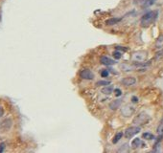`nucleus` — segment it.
<instances>
[{"label":"nucleus","instance_id":"aec40b11","mask_svg":"<svg viewBox=\"0 0 163 153\" xmlns=\"http://www.w3.org/2000/svg\"><path fill=\"white\" fill-rule=\"evenodd\" d=\"M110 82L109 81H105V80H101L97 82V85H109Z\"/></svg>","mask_w":163,"mask_h":153},{"label":"nucleus","instance_id":"6ab92c4d","mask_svg":"<svg viewBox=\"0 0 163 153\" xmlns=\"http://www.w3.org/2000/svg\"><path fill=\"white\" fill-rule=\"evenodd\" d=\"M113 57H114L116 59H119V58H121L122 55H121L120 52H118V51H115V52H113Z\"/></svg>","mask_w":163,"mask_h":153},{"label":"nucleus","instance_id":"a878e982","mask_svg":"<svg viewBox=\"0 0 163 153\" xmlns=\"http://www.w3.org/2000/svg\"><path fill=\"white\" fill-rule=\"evenodd\" d=\"M131 100L134 101V103H136V101H137V98H136V97H132V98H131Z\"/></svg>","mask_w":163,"mask_h":153},{"label":"nucleus","instance_id":"20e7f679","mask_svg":"<svg viewBox=\"0 0 163 153\" xmlns=\"http://www.w3.org/2000/svg\"><path fill=\"white\" fill-rule=\"evenodd\" d=\"M80 76H81V78L82 79H84V80H93L94 78V75L93 73L91 72V71L89 69H83L80 72Z\"/></svg>","mask_w":163,"mask_h":153},{"label":"nucleus","instance_id":"dca6fc26","mask_svg":"<svg viewBox=\"0 0 163 153\" xmlns=\"http://www.w3.org/2000/svg\"><path fill=\"white\" fill-rule=\"evenodd\" d=\"M121 68L123 69L124 71H131L132 69H134L132 65H129V64H122Z\"/></svg>","mask_w":163,"mask_h":153},{"label":"nucleus","instance_id":"5701e85b","mask_svg":"<svg viewBox=\"0 0 163 153\" xmlns=\"http://www.w3.org/2000/svg\"><path fill=\"white\" fill-rule=\"evenodd\" d=\"M145 1H146V0H134V3H135V4H140V3H143V4H144Z\"/></svg>","mask_w":163,"mask_h":153},{"label":"nucleus","instance_id":"b1692460","mask_svg":"<svg viewBox=\"0 0 163 153\" xmlns=\"http://www.w3.org/2000/svg\"><path fill=\"white\" fill-rule=\"evenodd\" d=\"M4 148H5V145H4V144H1V145H0V153L3 152Z\"/></svg>","mask_w":163,"mask_h":153},{"label":"nucleus","instance_id":"ddd939ff","mask_svg":"<svg viewBox=\"0 0 163 153\" xmlns=\"http://www.w3.org/2000/svg\"><path fill=\"white\" fill-rule=\"evenodd\" d=\"M156 131H157V134H158L159 136H163V118L161 119L158 126H157Z\"/></svg>","mask_w":163,"mask_h":153},{"label":"nucleus","instance_id":"f03ea898","mask_svg":"<svg viewBox=\"0 0 163 153\" xmlns=\"http://www.w3.org/2000/svg\"><path fill=\"white\" fill-rule=\"evenodd\" d=\"M150 121V116L142 112L138 116H136L134 120V124L136 125H140V124H145L148 122Z\"/></svg>","mask_w":163,"mask_h":153},{"label":"nucleus","instance_id":"0eeeda50","mask_svg":"<svg viewBox=\"0 0 163 153\" xmlns=\"http://www.w3.org/2000/svg\"><path fill=\"white\" fill-rule=\"evenodd\" d=\"M134 112V107H131V106H129V105L124 107V108L121 110V113L124 117H130V116L132 115Z\"/></svg>","mask_w":163,"mask_h":153},{"label":"nucleus","instance_id":"412c9836","mask_svg":"<svg viewBox=\"0 0 163 153\" xmlns=\"http://www.w3.org/2000/svg\"><path fill=\"white\" fill-rule=\"evenodd\" d=\"M101 76H102V78H106V76H109V71L108 70H103V71H102V73H101Z\"/></svg>","mask_w":163,"mask_h":153},{"label":"nucleus","instance_id":"1a4fd4ad","mask_svg":"<svg viewBox=\"0 0 163 153\" xmlns=\"http://www.w3.org/2000/svg\"><path fill=\"white\" fill-rule=\"evenodd\" d=\"M121 104H122V100H113L112 103L110 104V105H109V107H110V109H112V110H114V109H117L118 107L121 105Z\"/></svg>","mask_w":163,"mask_h":153},{"label":"nucleus","instance_id":"423d86ee","mask_svg":"<svg viewBox=\"0 0 163 153\" xmlns=\"http://www.w3.org/2000/svg\"><path fill=\"white\" fill-rule=\"evenodd\" d=\"M122 84L123 85H126V86H131V85H134L135 84L136 82V79L134 78V76H128V78H125L122 80Z\"/></svg>","mask_w":163,"mask_h":153},{"label":"nucleus","instance_id":"9b49d317","mask_svg":"<svg viewBox=\"0 0 163 153\" xmlns=\"http://www.w3.org/2000/svg\"><path fill=\"white\" fill-rule=\"evenodd\" d=\"M113 91V86L112 85H108L106 87L103 88V90H102V92H103V94L105 95H109L112 93Z\"/></svg>","mask_w":163,"mask_h":153},{"label":"nucleus","instance_id":"4be33fe9","mask_svg":"<svg viewBox=\"0 0 163 153\" xmlns=\"http://www.w3.org/2000/svg\"><path fill=\"white\" fill-rule=\"evenodd\" d=\"M115 95L116 96H121L122 95V91L120 89H115Z\"/></svg>","mask_w":163,"mask_h":153},{"label":"nucleus","instance_id":"9d476101","mask_svg":"<svg viewBox=\"0 0 163 153\" xmlns=\"http://www.w3.org/2000/svg\"><path fill=\"white\" fill-rule=\"evenodd\" d=\"M122 18H117V17H113V18H110V19H108L106 21V24L109 25V26H111V25H115L117 24L119 21H121Z\"/></svg>","mask_w":163,"mask_h":153},{"label":"nucleus","instance_id":"f257e3e1","mask_svg":"<svg viewBox=\"0 0 163 153\" xmlns=\"http://www.w3.org/2000/svg\"><path fill=\"white\" fill-rule=\"evenodd\" d=\"M157 15H158V12L157 11H150L146 13L143 16L141 17V20H140L141 26L145 28L149 27L150 25H152L156 20Z\"/></svg>","mask_w":163,"mask_h":153},{"label":"nucleus","instance_id":"4468645a","mask_svg":"<svg viewBox=\"0 0 163 153\" xmlns=\"http://www.w3.org/2000/svg\"><path fill=\"white\" fill-rule=\"evenodd\" d=\"M122 136H123V133L122 132H118L115 136H114V138H113V140H112V142L113 144H117L118 142V141H120V139L122 138Z\"/></svg>","mask_w":163,"mask_h":153},{"label":"nucleus","instance_id":"f8f14e48","mask_svg":"<svg viewBox=\"0 0 163 153\" xmlns=\"http://www.w3.org/2000/svg\"><path fill=\"white\" fill-rule=\"evenodd\" d=\"M141 145H142V142L139 138H136V139H134L131 142V146L134 147V148H137V147H139Z\"/></svg>","mask_w":163,"mask_h":153},{"label":"nucleus","instance_id":"39448f33","mask_svg":"<svg viewBox=\"0 0 163 153\" xmlns=\"http://www.w3.org/2000/svg\"><path fill=\"white\" fill-rule=\"evenodd\" d=\"M147 58V53L146 52H136L132 55V58H134L137 62H141L144 61Z\"/></svg>","mask_w":163,"mask_h":153},{"label":"nucleus","instance_id":"f3484780","mask_svg":"<svg viewBox=\"0 0 163 153\" xmlns=\"http://www.w3.org/2000/svg\"><path fill=\"white\" fill-rule=\"evenodd\" d=\"M143 138H144V139H146V140H152L155 137H154V135H152V134L149 133V132H147V133L143 134Z\"/></svg>","mask_w":163,"mask_h":153},{"label":"nucleus","instance_id":"7ed1b4c3","mask_svg":"<svg viewBox=\"0 0 163 153\" xmlns=\"http://www.w3.org/2000/svg\"><path fill=\"white\" fill-rule=\"evenodd\" d=\"M140 127L139 126H131L129 128H127L125 131V137L130 139V138L134 137V135H136L137 133H139L140 131Z\"/></svg>","mask_w":163,"mask_h":153},{"label":"nucleus","instance_id":"2eb2a0df","mask_svg":"<svg viewBox=\"0 0 163 153\" xmlns=\"http://www.w3.org/2000/svg\"><path fill=\"white\" fill-rule=\"evenodd\" d=\"M155 1H156V0H146V1L144 2V4H143V7H144V8L150 7V6H152V5L154 4Z\"/></svg>","mask_w":163,"mask_h":153},{"label":"nucleus","instance_id":"a211bd4d","mask_svg":"<svg viewBox=\"0 0 163 153\" xmlns=\"http://www.w3.org/2000/svg\"><path fill=\"white\" fill-rule=\"evenodd\" d=\"M162 45H163V35L159 37V38L157 39V41H156V47H157V48H160Z\"/></svg>","mask_w":163,"mask_h":153},{"label":"nucleus","instance_id":"393cba45","mask_svg":"<svg viewBox=\"0 0 163 153\" xmlns=\"http://www.w3.org/2000/svg\"><path fill=\"white\" fill-rule=\"evenodd\" d=\"M3 114H4V109L2 106H0V117H2Z\"/></svg>","mask_w":163,"mask_h":153},{"label":"nucleus","instance_id":"6e6552de","mask_svg":"<svg viewBox=\"0 0 163 153\" xmlns=\"http://www.w3.org/2000/svg\"><path fill=\"white\" fill-rule=\"evenodd\" d=\"M100 61H101V63L102 64H104V65H108V66H110V65H113L115 64V60L113 59H111L108 57H102L100 58Z\"/></svg>","mask_w":163,"mask_h":153}]
</instances>
